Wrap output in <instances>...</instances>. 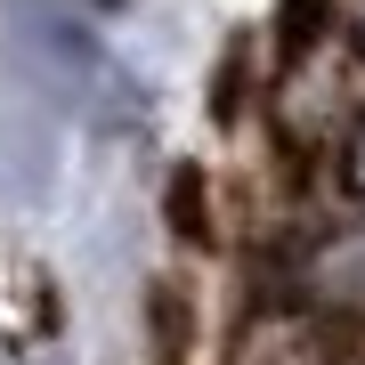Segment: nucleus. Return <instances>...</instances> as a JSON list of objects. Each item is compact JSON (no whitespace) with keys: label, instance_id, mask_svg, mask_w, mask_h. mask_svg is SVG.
<instances>
[{"label":"nucleus","instance_id":"nucleus-1","mask_svg":"<svg viewBox=\"0 0 365 365\" xmlns=\"http://www.w3.org/2000/svg\"><path fill=\"white\" fill-rule=\"evenodd\" d=\"M163 211H170V235H179V244H211V187H203V163H179V170H170Z\"/></svg>","mask_w":365,"mask_h":365},{"label":"nucleus","instance_id":"nucleus-2","mask_svg":"<svg viewBox=\"0 0 365 365\" xmlns=\"http://www.w3.org/2000/svg\"><path fill=\"white\" fill-rule=\"evenodd\" d=\"M179 357H187V300L155 284V365H179Z\"/></svg>","mask_w":365,"mask_h":365},{"label":"nucleus","instance_id":"nucleus-3","mask_svg":"<svg viewBox=\"0 0 365 365\" xmlns=\"http://www.w3.org/2000/svg\"><path fill=\"white\" fill-rule=\"evenodd\" d=\"M325 25H333V0H284V57H300Z\"/></svg>","mask_w":365,"mask_h":365}]
</instances>
